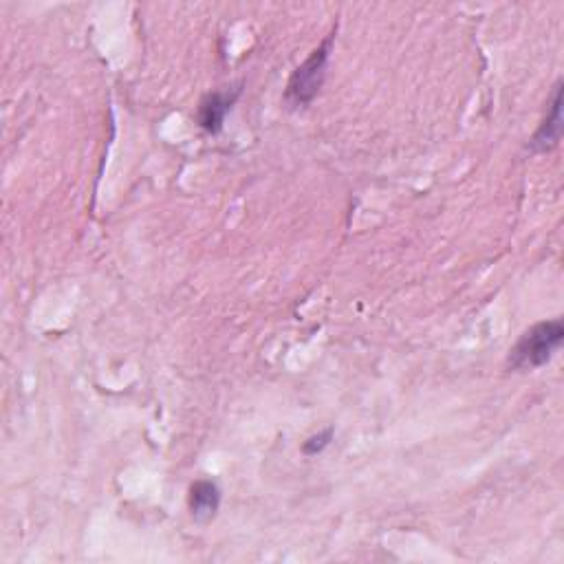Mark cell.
<instances>
[{
	"mask_svg": "<svg viewBox=\"0 0 564 564\" xmlns=\"http://www.w3.org/2000/svg\"><path fill=\"white\" fill-rule=\"evenodd\" d=\"M564 342V324L562 320L538 322L520 335V340L509 351V368L512 371H534L553 360V355Z\"/></svg>",
	"mask_w": 564,
	"mask_h": 564,
	"instance_id": "cell-1",
	"label": "cell"
},
{
	"mask_svg": "<svg viewBox=\"0 0 564 564\" xmlns=\"http://www.w3.org/2000/svg\"><path fill=\"white\" fill-rule=\"evenodd\" d=\"M333 38L335 36H329L324 40L322 45L313 51L294 73H291L285 91V102L289 108H305L318 97L324 78H327V64L331 58Z\"/></svg>",
	"mask_w": 564,
	"mask_h": 564,
	"instance_id": "cell-2",
	"label": "cell"
},
{
	"mask_svg": "<svg viewBox=\"0 0 564 564\" xmlns=\"http://www.w3.org/2000/svg\"><path fill=\"white\" fill-rule=\"evenodd\" d=\"M238 95H241V89H232V91H214L208 93L201 100L199 108H197V124L201 130L210 135H216L223 130L225 117L227 113L232 111V106L236 104Z\"/></svg>",
	"mask_w": 564,
	"mask_h": 564,
	"instance_id": "cell-3",
	"label": "cell"
},
{
	"mask_svg": "<svg viewBox=\"0 0 564 564\" xmlns=\"http://www.w3.org/2000/svg\"><path fill=\"white\" fill-rule=\"evenodd\" d=\"M562 137V82L553 86L551 97H549V113L545 122L540 124L536 130L534 139L529 141V148L534 153H547L553 146L558 144Z\"/></svg>",
	"mask_w": 564,
	"mask_h": 564,
	"instance_id": "cell-4",
	"label": "cell"
},
{
	"mask_svg": "<svg viewBox=\"0 0 564 564\" xmlns=\"http://www.w3.org/2000/svg\"><path fill=\"white\" fill-rule=\"evenodd\" d=\"M221 507V490L219 485L210 479H201L190 487V512L194 520L208 523L216 516Z\"/></svg>",
	"mask_w": 564,
	"mask_h": 564,
	"instance_id": "cell-5",
	"label": "cell"
},
{
	"mask_svg": "<svg viewBox=\"0 0 564 564\" xmlns=\"http://www.w3.org/2000/svg\"><path fill=\"white\" fill-rule=\"evenodd\" d=\"M333 437H335V430L333 428L322 430V432H318V435H313L305 443H302V452H305L307 457H318V454H322L324 450L331 446Z\"/></svg>",
	"mask_w": 564,
	"mask_h": 564,
	"instance_id": "cell-6",
	"label": "cell"
}]
</instances>
